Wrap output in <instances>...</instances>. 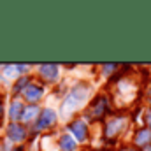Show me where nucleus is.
<instances>
[{"instance_id":"nucleus-1","label":"nucleus","mask_w":151,"mask_h":151,"mask_svg":"<svg viewBox=\"0 0 151 151\" xmlns=\"http://www.w3.org/2000/svg\"><path fill=\"white\" fill-rule=\"evenodd\" d=\"M106 109H107V100L104 97H99L97 100H93V104L90 106V109L86 111V114L91 119H100L106 114Z\"/></svg>"},{"instance_id":"nucleus-2","label":"nucleus","mask_w":151,"mask_h":151,"mask_svg":"<svg viewBox=\"0 0 151 151\" xmlns=\"http://www.w3.org/2000/svg\"><path fill=\"white\" fill-rule=\"evenodd\" d=\"M123 127H125L123 118H111V121L106 125V137H116Z\"/></svg>"},{"instance_id":"nucleus-3","label":"nucleus","mask_w":151,"mask_h":151,"mask_svg":"<svg viewBox=\"0 0 151 151\" xmlns=\"http://www.w3.org/2000/svg\"><path fill=\"white\" fill-rule=\"evenodd\" d=\"M55 121H56V114L53 113L51 109H46V111H42L40 118H39V121H37V128H39V130H42V128H46V127L53 125Z\"/></svg>"},{"instance_id":"nucleus-4","label":"nucleus","mask_w":151,"mask_h":151,"mask_svg":"<svg viewBox=\"0 0 151 151\" xmlns=\"http://www.w3.org/2000/svg\"><path fill=\"white\" fill-rule=\"evenodd\" d=\"M70 132H74L76 137L79 139V141H84L86 137H88V130H86V125L83 123V119H77L74 123H70Z\"/></svg>"},{"instance_id":"nucleus-5","label":"nucleus","mask_w":151,"mask_h":151,"mask_svg":"<svg viewBox=\"0 0 151 151\" xmlns=\"http://www.w3.org/2000/svg\"><path fill=\"white\" fill-rule=\"evenodd\" d=\"M7 135H9V139L19 142V141L25 139V128L19 127V125H11V127L7 128Z\"/></svg>"},{"instance_id":"nucleus-6","label":"nucleus","mask_w":151,"mask_h":151,"mask_svg":"<svg viewBox=\"0 0 151 151\" xmlns=\"http://www.w3.org/2000/svg\"><path fill=\"white\" fill-rule=\"evenodd\" d=\"M40 74L44 76L46 79L53 81V79H56V74H58V69H56V65H53V63H44V65L40 67Z\"/></svg>"},{"instance_id":"nucleus-7","label":"nucleus","mask_w":151,"mask_h":151,"mask_svg":"<svg viewBox=\"0 0 151 151\" xmlns=\"http://www.w3.org/2000/svg\"><path fill=\"white\" fill-rule=\"evenodd\" d=\"M150 141H151V130L150 128H142V130L137 132V135H135V144L137 146H146Z\"/></svg>"},{"instance_id":"nucleus-8","label":"nucleus","mask_w":151,"mask_h":151,"mask_svg":"<svg viewBox=\"0 0 151 151\" xmlns=\"http://www.w3.org/2000/svg\"><path fill=\"white\" fill-rule=\"evenodd\" d=\"M42 95V88L40 86H27V90H25V97L28 99V100H37L39 97Z\"/></svg>"},{"instance_id":"nucleus-9","label":"nucleus","mask_w":151,"mask_h":151,"mask_svg":"<svg viewBox=\"0 0 151 151\" xmlns=\"http://www.w3.org/2000/svg\"><path fill=\"white\" fill-rule=\"evenodd\" d=\"M60 148H62V151H74V148H76L74 139L69 137V135H63L60 139Z\"/></svg>"},{"instance_id":"nucleus-10","label":"nucleus","mask_w":151,"mask_h":151,"mask_svg":"<svg viewBox=\"0 0 151 151\" xmlns=\"http://www.w3.org/2000/svg\"><path fill=\"white\" fill-rule=\"evenodd\" d=\"M9 114H11V118H12V119H19V118L23 116V106H21L19 102H14V104L11 106Z\"/></svg>"},{"instance_id":"nucleus-11","label":"nucleus","mask_w":151,"mask_h":151,"mask_svg":"<svg viewBox=\"0 0 151 151\" xmlns=\"http://www.w3.org/2000/svg\"><path fill=\"white\" fill-rule=\"evenodd\" d=\"M35 113H37V107H28L27 111H23V118L25 119H32Z\"/></svg>"},{"instance_id":"nucleus-12","label":"nucleus","mask_w":151,"mask_h":151,"mask_svg":"<svg viewBox=\"0 0 151 151\" xmlns=\"http://www.w3.org/2000/svg\"><path fill=\"white\" fill-rule=\"evenodd\" d=\"M27 83H28V79H27V77H23V79H19V81L16 83V88H14V90H16V91H19V90H21V88H23V86H25Z\"/></svg>"},{"instance_id":"nucleus-13","label":"nucleus","mask_w":151,"mask_h":151,"mask_svg":"<svg viewBox=\"0 0 151 151\" xmlns=\"http://www.w3.org/2000/svg\"><path fill=\"white\" fill-rule=\"evenodd\" d=\"M146 121H148V125L151 127V111L148 113V118H146Z\"/></svg>"},{"instance_id":"nucleus-14","label":"nucleus","mask_w":151,"mask_h":151,"mask_svg":"<svg viewBox=\"0 0 151 151\" xmlns=\"http://www.w3.org/2000/svg\"><path fill=\"white\" fill-rule=\"evenodd\" d=\"M123 151H137V150H134V148H127V150H123Z\"/></svg>"},{"instance_id":"nucleus-15","label":"nucleus","mask_w":151,"mask_h":151,"mask_svg":"<svg viewBox=\"0 0 151 151\" xmlns=\"http://www.w3.org/2000/svg\"><path fill=\"white\" fill-rule=\"evenodd\" d=\"M14 151H23V148H16Z\"/></svg>"},{"instance_id":"nucleus-16","label":"nucleus","mask_w":151,"mask_h":151,"mask_svg":"<svg viewBox=\"0 0 151 151\" xmlns=\"http://www.w3.org/2000/svg\"><path fill=\"white\" fill-rule=\"evenodd\" d=\"M0 118H2V106H0Z\"/></svg>"},{"instance_id":"nucleus-17","label":"nucleus","mask_w":151,"mask_h":151,"mask_svg":"<svg viewBox=\"0 0 151 151\" xmlns=\"http://www.w3.org/2000/svg\"><path fill=\"white\" fill-rule=\"evenodd\" d=\"M148 151H151V148H148Z\"/></svg>"}]
</instances>
